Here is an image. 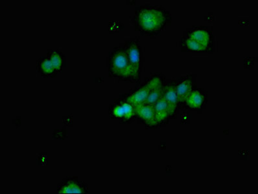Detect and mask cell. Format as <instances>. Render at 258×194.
<instances>
[{"label":"cell","instance_id":"52a82bcc","mask_svg":"<svg viewBox=\"0 0 258 194\" xmlns=\"http://www.w3.org/2000/svg\"><path fill=\"white\" fill-rule=\"evenodd\" d=\"M162 96L168 105L170 119H175L179 107H178V97L174 81H167L164 82Z\"/></svg>","mask_w":258,"mask_h":194},{"label":"cell","instance_id":"5bb4252c","mask_svg":"<svg viewBox=\"0 0 258 194\" xmlns=\"http://www.w3.org/2000/svg\"><path fill=\"white\" fill-rule=\"evenodd\" d=\"M164 84V82H162L154 88L144 103L148 104V105H155V103L162 96Z\"/></svg>","mask_w":258,"mask_h":194},{"label":"cell","instance_id":"9a60e30c","mask_svg":"<svg viewBox=\"0 0 258 194\" xmlns=\"http://www.w3.org/2000/svg\"><path fill=\"white\" fill-rule=\"evenodd\" d=\"M56 71H60L62 68L63 57L61 53L57 51L51 52L49 56Z\"/></svg>","mask_w":258,"mask_h":194},{"label":"cell","instance_id":"30bf717a","mask_svg":"<svg viewBox=\"0 0 258 194\" xmlns=\"http://www.w3.org/2000/svg\"><path fill=\"white\" fill-rule=\"evenodd\" d=\"M175 84L178 107H182L193 89V78L191 76H184L176 81Z\"/></svg>","mask_w":258,"mask_h":194},{"label":"cell","instance_id":"7c38bea8","mask_svg":"<svg viewBox=\"0 0 258 194\" xmlns=\"http://www.w3.org/2000/svg\"><path fill=\"white\" fill-rule=\"evenodd\" d=\"M154 110H155V120L158 127L168 123L170 119V113H169L168 105L164 97L162 96L155 103L154 105Z\"/></svg>","mask_w":258,"mask_h":194},{"label":"cell","instance_id":"ba28073f","mask_svg":"<svg viewBox=\"0 0 258 194\" xmlns=\"http://www.w3.org/2000/svg\"><path fill=\"white\" fill-rule=\"evenodd\" d=\"M186 37L200 43L212 49L214 46V35L212 31L205 27H197L187 31Z\"/></svg>","mask_w":258,"mask_h":194},{"label":"cell","instance_id":"9c48e42d","mask_svg":"<svg viewBox=\"0 0 258 194\" xmlns=\"http://www.w3.org/2000/svg\"><path fill=\"white\" fill-rule=\"evenodd\" d=\"M134 108L135 116H137L142 123L149 128L158 127L155 120L154 105L144 103L142 105L136 106Z\"/></svg>","mask_w":258,"mask_h":194},{"label":"cell","instance_id":"8fae6325","mask_svg":"<svg viewBox=\"0 0 258 194\" xmlns=\"http://www.w3.org/2000/svg\"><path fill=\"white\" fill-rule=\"evenodd\" d=\"M207 93L203 89L193 88L191 93L185 101L184 105L191 110H201L207 104Z\"/></svg>","mask_w":258,"mask_h":194},{"label":"cell","instance_id":"6da1fadb","mask_svg":"<svg viewBox=\"0 0 258 194\" xmlns=\"http://www.w3.org/2000/svg\"><path fill=\"white\" fill-rule=\"evenodd\" d=\"M134 21L136 28L140 33L156 37L171 24V15L162 6L146 4L137 8Z\"/></svg>","mask_w":258,"mask_h":194},{"label":"cell","instance_id":"8992f818","mask_svg":"<svg viewBox=\"0 0 258 194\" xmlns=\"http://www.w3.org/2000/svg\"><path fill=\"white\" fill-rule=\"evenodd\" d=\"M110 114L119 121L127 123L135 116V108L131 103L121 100L114 104L111 108Z\"/></svg>","mask_w":258,"mask_h":194},{"label":"cell","instance_id":"4fadbf2b","mask_svg":"<svg viewBox=\"0 0 258 194\" xmlns=\"http://www.w3.org/2000/svg\"><path fill=\"white\" fill-rule=\"evenodd\" d=\"M182 46L187 50L192 52H197V53H205L212 51L211 49L204 46L196 40L191 39L187 37H184L182 40Z\"/></svg>","mask_w":258,"mask_h":194},{"label":"cell","instance_id":"3957f363","mask_svg":"<svg viewBox=\"0 0 258 194\" xmlns=\"http://www.w3.org/2000/svg\"><path fill=\"white\" fill-rule=\"evenodd\" d=\"M124 47L132 68L134 82H138L141 78L143 67V54L140 43L136 40H129Z\"/></svg>","mask_w":258,"mask_h":194},{"label":"cell","instance_id":"7a4b0ae2","mask_svg":"<svg viewBox=\"0 0 258 194\" xmlns=\"http://www.w3.org/2000/svg\"><path fill=\"white\" fill-rule=\"evenodd\" d=\"M108 72L113 77L125 82H134L132 68L124 47H117L110 53Z\"/></svg>","mask_w":258,"mask_h":194},{"label":"cell","instance_id":"2e32d148","mask_svg":"<svg viewBox=\"0 0 258 194\" xmlns=\"http://www.w3.org/2000/svg\"><path fill=\"white\" fill-rule=\"evenodd\" d=\"M40 71L46 75H51L56 71L51 61L49 58H45L41 60L39 65Z\"/></svg>","mask_w":258,"mask_h":194},{"label":"cell","instance_id":"5b68a950","mask_svg":"<svg viewBox=\"0 0 258 194\" xmlns=\"http://www.w3.org/2000/svg\"><path fill=\"white\" fill-rule=\"evenodd\" d=\"M58 193H87L88 185L77 177H67L57 186Z\"/></svg>","mask_w":258,"mask_h":194},{"label":"cell","instance_id":"277c9868","mask_svg":"<svg viewBox=\"0 0 258 194\" xmlns=\"http://www.w3.org/2000/svg\"><path fill=\"white\" fill-rule=\"evenodd\" d=\"M162 82H164V80H163L161 76H153L139 89L131 92L130 94H127L124 98H122V100L131 103L133 107L142 105V104L146 102L149 94L154 88Z\"/></svg>","mask_w":258,"mask_h":194}]
</instances>
